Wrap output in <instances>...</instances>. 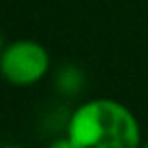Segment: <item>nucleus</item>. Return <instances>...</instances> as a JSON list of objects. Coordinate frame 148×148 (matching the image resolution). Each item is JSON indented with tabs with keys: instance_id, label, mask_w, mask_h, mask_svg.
<instances>
[{
	"instance_id": "nucleus-6",
	"label": "nucleus",
	"mask_w": 148,
	"mask_h": 148,
	"mask_svg": "<svg viewBox=\"0 0 148 148\" xmlns=\"http://www.w3.org/2000/svg\"><path fill=\"white\" fill-rule=\"evenodd\" d=\"M0 148H23V146H18V144H6V146H0Z\"/></svg>"
},
{
	"instance_id": "nucleus-2",
	"label": "nucleus",
	"mask_w": 148,
	"mask_h": 148,
	"mask_svg": "<svg viewBox=\"0 0 148 148\" xmlns=\"http://www.w3.org/2000/svg\"><path fill=\"white\" fill-rule=\"evenodd\" d=\"M51 67L49 51L33 39H16L0 51V75L14 87L39 83Z\"/></svg>"
},
{
	"instance_id": "nucleus-5",
	"label": "nucleus",
	"mask_w": 148,
	"mask_h": 148,
	"mask_svg": "<svg viewBox=\"0 0 148 148\" xmlns=\"http://www.w3.org/2000/svg\"><path fill=\"white\" fill-rule=\"evenodd\" d=\"M6 47V43H4V37H2V33H0V51H2Z\"/></svg>"
},
{
	"instance_id": "nucleus-1",
	"label": "nucleus",
	"mask_w": 148,
	"mask_h": 148,
	"mask_svg": "<svg viewBox=\"0 0 148 148\" xmlns=\"http://www.w3.org/2000/svg\"><path fill=\"white\" fill-rule=\"evenodd\" d=\"M77 148H140V124L120 101L95 97L79 103L65 124Z\"/></svg>"
},
{
	"instance_id": "nucleus-7",
	"label": "nucleus",
	"mask_w": 148,
	"mask_h": 148,
	"mask_svg": "<svg viewBox=\"0 0 148 148\" xmlns=\"http://www.w3.org/2000/svg\"><path fill=\"white\" fill-rule=\"evenodd\" d=\"M140 148H148V140H146V142H142V146H140Z\"/></svg>"
},
{
	"instance_id": "nucleus-4",
	"label": "nucleus",
	"mask_w": 148,
	"mask_h": 148,
	"mask_svg": "<svg viewBox=\"0 0 148 148\" xmlns=\"http://www.w3.org/2000/svg\"><path fill=\"white\" fill-rule=\"evenodd\" d=\"M47 148H77V146H75V144H73V140L65 134V136H59V138L51 140V144H49Z\"/></svg>"
},
{
	"instance_id": "nucleus-3",
	"label": "nucleus",
	"mask_w": 148,
	"mask_h": 148,
	"mask_svg": "<svg viewBox=\"0 0 148 148\" xmlns=\"http://www.w3.org/2000/svg\"><path fill=\"white\" fill-rule=\"evenodd\" d=\"M85 83V77H83V71L77 67V65H63L57 75H55V87L59 93L63 95H75L81 91Z\"/></svg>"
}]
</instances>
